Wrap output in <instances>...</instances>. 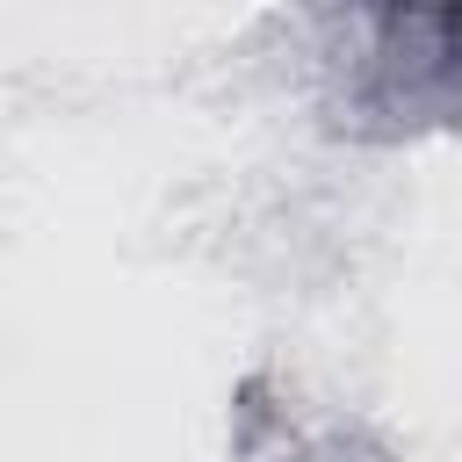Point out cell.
<instances>
[{"label": "cell", "mask_w": 462, "mask_h": 462, "mask_svg": "<svg viewBox=\"0 0 462 462\" xmlns=\"http://www.w3.org/2000/svg\"><path fill=\"white\" fill-rule=\"evenodd\" d=\"M354 22L346 108L375 137L462 123V0H339Z\"/></svg>", "instance_id": "1"}]
</instances>
